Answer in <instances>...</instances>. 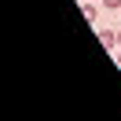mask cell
<instances>
[{
  "label": "cell",
  "instance_id": "3957f363",
  "mask_svg": "<svg viewBox=\"0 0 121 121\" xmlns=\"http://www.w3.org/2000/svg\"><path fill=\"white\" fill-rule=\"evenodd\" d=\"M99 4H103L106 11H121V0H99Z\"/></svg>",
  "mask_w": 121,
  "mask_h": 121
},
{
  "label": "cell",
  "instance_id": "7a4b0ae2",
  "mask_svg": "<svg viewBox=\"0 0 121 121\" xmlns=\"http://www.w3.org/2000/svg\"><path fill=\"white\" fill-rule=\"evenodd\" d=\"M95 33H99V44L103 48H110V52L117 48V30H95Z\"/></svg>",
  "mask_w": 121,
  "mask_h": 121
},
{
  "label": "cell",
  "instance_id": "5b68a950",
  "mask_svg": "<svg viewBox=\"0 0 121 121\" xmlns=\"http://www.w3.org/2000/svg\"><path fill=\"white\" fill-rule=\"evenodd\" d=\"M117 48H121V30H117Z\"/></svg>",
  "mask_w": 121,
  "mask_h": 121
},
{
  "label": "cell",
  "instance_id": "6da1fadb",
  "mask_svg": "<svg viewBox=\"0 0 121 121\" xmlns=\"http://www.w3.org/2000/svg\"><path fill=\"white\" fill-rule=\"evenodd\" d=\"M81 15L88 18L92 26H99V8H95V0H84V4H81Z\"/></svg>",
  "mask_w": 121,
  "mask_h": 121
},
{
  "label": "cell",
  "instance_id": "277c9868",
  "mask_svg": "<svg viewBox=\"0 0 121 121\" xmlns=\"http://www.w3.org/2000/svg\"><path fill=\"white\" fill-rule=\"evenodd\" d=\"M114 59H117V66H121V48H117V52H114Z\"/></svg>",
  "mask_w": 121,
  "mask_h": 121
}]
</instances>
